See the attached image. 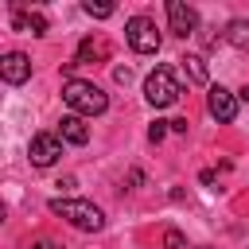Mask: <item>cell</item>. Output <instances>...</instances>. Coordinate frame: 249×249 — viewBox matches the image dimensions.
Segmentation results:
<instances>
[{
    "mask_svg": "<svg viewBox=\"0 0 249 249\" xmlns=\"http://www.w3.org/2000/svg\"><path fill=\"white\" fill-rule=\"evenodd\" d=\"M62 101H66L78 117H97V113L109 109V93H105L101 86L86 82V78H66V82H62Z\"/></svg>",
    "mask_w": 249,
    "mask_h": 249,
    "instance_id": "6da1fadb",
    "label": "cell"
},
{
    "mask_svg": "<svg viewBox=\"0 0 249 249\" xmlns=\"http://www.w3.org/2000/svg\"><path fill=\"white\" fill-rule=\"evenodd\" d=\"M51 214H58V218H66L74 230H82V233H97V230H105V214H101V206H93V202H86V198H51Z\"/></svg>",
    "mask_w": 249,
    "mask_h": 249,
    "instance_id": "7a4b0ae2",
    "label": "cell"
},
{
    "mask_svg": "<svg viewBox=\"0 0 249 249\" xmlns=\"http://www.w3.org/2000/svg\"><path fill=\"white\" fill-rule=\"evenodd\" d=\"M179 82H175V74H171V66H156L148 78H144V97H148V105L152 109H167V105H175L179 101Z\"/></svg>",
    "mask_w": 249,
    "mask_h": 249,
    "instance_id": "3957f363",
    "label": "cell"
},
{
    "mask_svg": "<svg viewBox=\"0 0 249 249\" xmlns=\"http://www.w3.org/2000/svg\"><path fill=\"white\" fill-rule=\"evenodd\" d=\"M124 39H128V47L136 54H156L160 51V31H156V23L148 16H132L124 23Z\"/></svg>",
    "mask_w": 249,
    "mask_h": 249,
    "instance_id": "277c9868",
    "label": "cell"
},
{
    "mask_svg": "<svg viewBox=\"0 0 249 249\" xmlns=\"http://www.w3.org/2000/svg\"><path fill=\"white\" fill-rule=\"evenodd\" d=\"M27 156H31V163H35V167H51V163L62 156V140H58L54 132H35V136H31Z\"/></svg>",
    "mask_w": 249,
    "mask_h": 249,
    "instance_id": "5b68a950",
    "label": "cell"
},
{
    "mask_svg": "<svg viewBox=\"0 0 249 249\" xmlns=\"http://www.w3.org/2000/svg\"><path fill=\"white\" fill-rule=\"evenodd\" d=\"M206 109H210V117H214L218 124H230V121L237 117V97H233L226 86H210V93H206Z\"/></svg>",
    "mask_w": 249,
    "mask_h": 249,
    "instance_id": "8992f818",
    "label": "cell"
},
{
    "mask_svg": "<svg viewBox=\"0 0 249 249\" xmlns=\"http://www.w3.org/2000/svg\"><path fill=\"white\" fill-rule=\"evenodd\" d=\"M167 23H171V31H175L179 39H187V35H195V27H198V12H195L191 4H183V0H167Z\"/></svg>",
    "mask_w": 249,
    "mask_h": 249,
    "instance_id": "52a82bcc",
    "label": "cell"
},
{
    "mask_svg": "<svg viewBox=\"0 0 249 249\" xmlns=\"http://www.w3.org/2000/svg\"><path fill=\"white\" fill-rule=\"evenodd\" d=\"M0 74H4L8 86H23V82L31 78V58L19 54V51H8V54L0 58Z\"/></svg>",
    "mask_w": 249,
    "mask_h": 249,
    "instance_id": "ba28073f",
    "label": "cell"
},
{
    "mask_svg": "<svg viewBox=\"0 0 249 249\" xmlns=\"http://www.w3.org/2000/svg\"><path fill=\"white\" fill-rule=\"evenodd\" d=\"M12 27L16 31H31V35H47V19L39 12H27L19 4H12Z\"/></svg>",
    "mask_w": 249,
    "mask_h": 249,
    "instance_id": "9c48e42d",
    "label": "cell"
},
{
    "mask_svg": "<svg viewBox=\"0 0 249 249\" xmlns=\"http://www.w3.org/2000/svg\"><path fill=\"white\" fill-rule=\"evenodd\" d=\"M58 132H62V140H66V144H86V140H89V128H86V121H82L78 113H70V117H62V124H58Z\"/></svg>",
    "mask_w": 249,
    "mask_h": 249,
    "instance_id": "30bf717a",
    "label": "cell"
},
{
    "mask_svg": "<svg viewBox=\"0 0 249 249\" xmlns=\"http://www.w3.org/2000/svg\"><path fill=\"white\" fill-rule=\"evenodd\" d=\"M222 39L230 47H237V51H249V19H230L226 31H222Z\"/></svg>",
    "mask_w": 249,
    "mask_h": 249,
    "instance_id": "8fae6325",
    "label": "cell"
},
{
    "mask_svg": "<svg viewBox=\"0 0 249 249\" xmlns=\"http://www.w3.org/2000/svg\"><path fill=\"white\" fill-rule=\"evenodd\" d=\"M89 58H109V47L101 39H82L78 43V58L74 62H89Z\"/></svg>",
    "mask_w": 249,
    "mask_h": 249,
    "instance_id": "7c38bea8",
    "label": "cell"
},
{
    "mask_svg": "<svg viewBox=\"0 0 249 249\" xmlns=\"http://www.w3.org/2000/svg\"><path fill=\"white\" fill-rule=\"evenodd\" d=\"M179 62H183V74H187L191 82H198V86L206 82V62H202V54H183Z\"/></svg>",
    "mask_w": 249,
    "mask_h": 249,
    "instance_id": "4fadbf2b",
    "label": "cell"
},
{
    "mask_svg": "<svg viewBox=\"0 0 249 249\" xmlns=\"http://www.w3.org/2000/svg\"><path fill=\"white\" fill-rule=\"evenodd\" d=\"M82 12H86V16H93V19H109V16L117 12V4H93V0H86V4H82Z\"/></svg>",
    "mask_w": 249,
    "mask_h": 249,
    "instance_id": "5bb4252c",
    "label": "cell"
},
{
    "mask_svg": "<svg viewBox=\"0 0 249 249\" xmlns=\"http://www.w3.org/2000/svg\"><path fill=\"white\" fill-rule=\"evenodd\" d=\"M183 245H187L183 233H179L175 226H167V230H163V249H183Z\"/></svg>",
    "mask_w": 249,
    "mask_h": 249,
    "instance_id": "9a60e30c",
    "label": "cell"
},
{
    "mask_svg": "<svg viewBox=\"0 0 249 249\" xmlns=\"http://www.w3.org/2000/svg\"><path fill=\"white\" fill-rule=\"evenodd\" d=\"M167 124H171V121H152V124H148V140L160 144V140L167 136Z\"/></svg>",
    "mask_w": 249,
    "mask_h": 249,
    "instance_id": "2e32d148",
    "label": "cell"
},
{
    "mask_svg": "<svg viewBox=\"0 0 249 249\" xmlns=\"http://www.w3.org/2000/svg\"><path fill=\"white\" fill-rule=\"evenodd\" d=\"M113 78H117L121 86H128V78H132V74H128V66H117V70H113Z\"/></svg>",
    "mask_w": 249,
    "mask_h": 249,
    "instance_id": "e0dca14e",
    "label": "cell"
},
{
    "mask_svg": "<svg viewBox=\"0 0 249 249\" xmlns=\"http://www.w3.org/2000/svg\"><path fill=\"white\" fill-rule=\"evenodd\" d=\"M31 249H62V245H54V241H47V237H43V241H31Z\"/></svg>",
    "mask_w": 249,
    "mask_h": 249,
    "instance_id": "ac0fdd59",
    "label": "cell"
},
{
    "mask_svg": "<svg viewBox=\"0 0 249 249\" xmlns=\"http://www.w3.org/2000/svg\"><path fill=\"white\" fill-rule=\"evenodd\" d=\"M241 97H245V101H249V86H245V89H241Z\"/></svg>",
    "mask_w": 249,
    "mask_h": 249,
    "instance_id": "d6986e66",
    "label": "cell"
}]
</instances>
